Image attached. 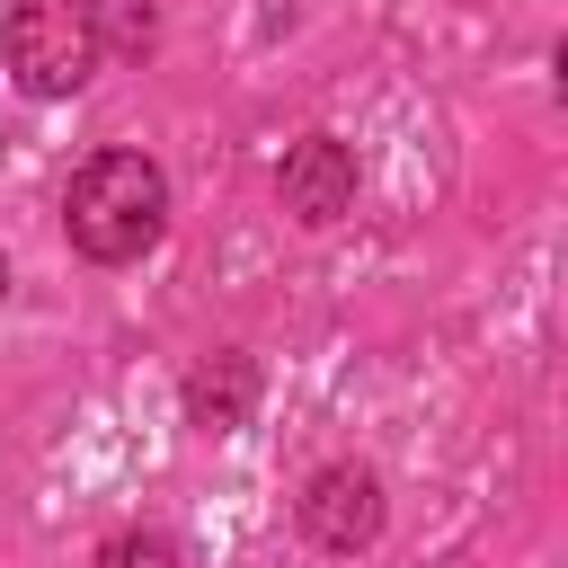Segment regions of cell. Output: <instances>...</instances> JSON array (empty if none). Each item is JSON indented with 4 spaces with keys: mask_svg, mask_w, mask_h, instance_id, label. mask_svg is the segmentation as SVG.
Segmentation results:
<instances>
[{
    "mask_svg": "<svg viewBox=\"0 0 568 568\" xmlns=\"http://www.w3.org/2000/svg\"><path fill=\"white\" fill-rule=\"evenodd\" d=\"M89 568H178V541L169 532H115V541H98Z\"/></svg>",
    "mask_w": 568,
    "mask_h": 568,
    "instance_id": "obj_6",
    "label": "cell"
},
{
    "mask_svg": "<svg viewBox=\"0 0 568 568\" xmlns=\"http://www.w3.org/2000/svg\"><path fill=\"white\" fill-rule=\"evenodd\" d=\"M275 195H284V213H293L302 231H328V222L355 204V151H346L337 133H302V142L284 151V169H275Z\"/></svg>",
    "mask_w": 568,
    "mask_h": 568,
    "instance_id": "obj_3",
    "label": "cell"
},
{
    "mask_svg": "<svg viewBox=\"0 0 568 568\" xmlns=\"http://www.w3.org/2000/svg\"><path fill=\"white\" fill-rule=\"evenodd\" d=\"M0 302H9V257H0Z\"/></svg>",
    "mask_w": 568,
    "mask_h": 568,
    "instance_id": "obj_7",
    "label": "cell"
},
{
    "mask_svg": "<svg viewBox=\"0 0 568 568\" xmlns=\"http://www.w3.org/2000/svg\"><path fill=\"white\" fill-rule=\"evenodd\" d=\"M302 532L320 550H364L382 532V479L364 462H328L311 488H302Z\"/></svg>",
    "mask_w": 568,
    "mask_h": 568,
    "instance_id": "obj_4",
    "label": "cell"
},
{
    "mask_svg": "<svg viewBox=\"0 0 568 568\" xmlns=\"http://www.w3.org/2000/svg\"><path fill=\"white\" fill-rule=\"evenodd\" d=\"M248 408H257V364H248V355H231V346H222L213 364H195V373H186V417H195L204 435H231Z\"/></svg>",
    "mask_w": 568,
    "mask_h": 568,
    "instance_id": "obj_5",
    "label": "cell"
},
{
    "mask_svg": "<svg viewBox=\"0 0 568 568\" xmlns=\"http://www.w3.org/2000/svg\"><path fill=\"white\" fill-rule=\"evenodd\" d=\"M0 62L27 98H71L106 62V18L98 0H18L0 27Z\"/></svg>",
    "mask_w": 568,
    "mask_h": 568,
    "instance_id": "obj_2",
    "label": "cell"
},
{
    "mask_svg": "<svg viewBox=\"0 0 568 568\" xmlns=\"http://www.w3.org/2000/svg\"><path fill=\"white\" fill-rule=\"evenodd\" d=\"M62 231H71V248L98 257V266L142 257V248L169 231V178H160V160H142V151H98V160H80V169H71V195H62Z\"/></svg>",
    "mask_w": 568,
    "mask_h": 568,
    "instance_id": "obj_1",
    "label": "cell"
}]
</instances>
